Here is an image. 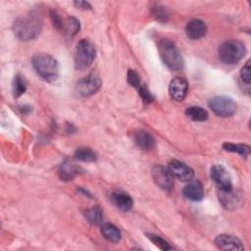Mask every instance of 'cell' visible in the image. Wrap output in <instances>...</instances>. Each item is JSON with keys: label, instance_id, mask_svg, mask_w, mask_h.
<instances>
[{"label": "cell", "instance_id": "obj_4", "mask_svg": "<svg viewBox=\"0 0 251 251\" xmlns=\"http://www.w3.org/2000/svg\"><path fill=\"white\" fill-rule=\"evenodd\" d=\"M245 45L238 40L224 42L219 48V57L222 62L229 65L237 64L245 55Z\"/></svg>", "mask_w": 251, "mask_h": 251}, {"label": "cell", "instance_id": "obj_14", "mask_svg": "<svg viewBox=\"0 0 251 251\" xmlns=\"http://www.w3.org/2000/svg\"><path fill=\"white\" fill-rule=\"evenodd\" d=\"M183 196L191 201H201L204 198V189L198 180L190 181L182 190Z\"/></svg>", "mask_w": 251, "mask_h": 251}, {"label": "cell", "instance_id": "obj_10", "mask_svg": "<svg viewBox=\"0 0 251 251\" xmlns=\"http://www.w3.org/2000/svg\"><path fill=\"white\" fill-rule=\"evenodd\" d=\"M169 171L173 176L181 181H190L194 176V172L190 167L176 160H173L169 163Z\"/></svg>", "mask_w": 251, "mask_h": 251}, {"label": "cell", "instance_id": "obj_12", "mask_svg": "<svg viewBox=\"0 0 251 251\" xmlns=\"http://www.w3.org/2000/svg\"><path fill=\"white\" fill-rule=\"evenodd\" d=\"M215 244L222 250H243L242 242L230 234H220L215 238Z\"/></svg>", "mask_w": 251, "mask_h": 251}, {"label": "cell", "instance_id": "obj_18", "mask_svg": "<svg viewBox=\"0 0 251 251\" xmlns=\"http://www.w3.org/2000/svg\"><path fill=\"white\" fill-rule=\"evenodd\" d=\"M101 233L102 235L108 240V241H111V242H119L122 238V234H121V231L118 229L117 226H115L114 225L110 224V223H106V224H103L101 225Z\"/></svg>", "mask_w": 251, "mask_h": 251}, {"label": "cell", "instance_id": "obj_3", "mask_svg": "<svg viewBox=\"0 0 251 251\" xmlns=\"http://www.w3.org/2000/svg\"><path fill=\"white\" fill-rule=\"evenodd\" d=\"M158 49L162 61L170 70L177 72L183 68L182 56L173 41L168 38L162 39Z\"/></svg>", "mask_w": 251, "mask_h": 251}, {"label": "cell", "instance_id": "obj_19", "mask_svg": "<svg viewBox=\"0 0 251 251\" xmlns=\"http://www.w3.org/2000/svg\"><path fill=\"white\" fill-rule=\"evenodd\" d=\"M79 28H80L79 21L75 17H69L63 21V25L61 30H63V32L68 37H73L79 31Z\"/></svg>", "mask_w": 251, "mask_h": 251}, {"label": "cell", "instance_id": "obj_8", "mask_svg": "<svg viewBox=\"0 0 251 251\" xmlns=\"http://www.w3.org/2000/svg\"><path fill=\"white\" fill-rule=\"evenodd\" d=\"M151 174L155 183L161 189L165 191L172 190L174 186V176L170 173L169 169H166L161 165H156L153 167Z\"/></svg>", "mask_w": 251, "mask_h": 251}, {"label": "cell", "instance_id": "obj_27", "mask_svg": "<svg viewBox=\"0 0 251 251\" xmlns=\"http://www.w3.org/2000/svg\"><path fill=\"white\" fill-rule=\"evenodd\" d=\"M152 14L158 21H161V22H166L169 18V13L166 7H164L161 4H155L152 7Z\"/></svg>", "mask_w": 251, "mask_h": 251}, {"label": "cell", "instance_id": "obj_26", "mask_svg": "<svg viewBox=\"0 0 251 251\" xmlns=\"http://www.w3.org/2000/svg\"><path fill=\"white\" fill-rule=\"evenodd\" d=\"M146 236L149 238V240L156 245L157 247H159L162 250H172L173 247L165 240L163 239L161 236L157 235V234H153V233H146Z\"/></svg>", "mask_w": 251, "mask_h": 251}, {"label": "cell", "instance_id": "obj_13", "mask_svg": "<svg viewBox=\"0 0 251 251\" xmlns=\"http://www.w3.org/2000/svg\"><path fill=\"white\" fill-rule=\"evenodd\" d=\"M207 32L206 24L198 19L191 20L185 26V33L188 38L196 40L202 38Z\"/></svg>", "mask_w": 251, "mask_h": 251}, {"label": "cell", "instance_id": "obj_1", "mask_svg": "<svg viewBox=\"0 0 251 251\" xmlns=\"http://www.w3.org/2000/svg\"><path fill=\"white\" fill-rule=\"evenodd\" d=\"M41 28L42 21L38 15L33 13L19 17L13 25L15 35L23 41H29L36 38Z\"/></svg>", "mask_w": 251, "mask_h": 251}, {"label": "cell", "instance_id": "obj_15", "mask_svg": "<svg viewBox=\"0 0 251 251\" xmlns=\"http://www.w3.org/2000/svg\"><path fill=\"white\" fill-rule=\"evenodd\" d=\"M79 167H77L75 164L70 161H64L58 169V175L62 180L69 181L79 174Z\"/></svg>", "mask_w": 251, "mask_h": 251}, {"label": "cell", "instance_id": "obj_16", "mask_svg": "<svg viewBox=\"0 0 251 251\" xmlns=\"http://www.w3.org/2000/svg\"><path fill=\"white\" fill-rule=\"evenodd\" d=\"M113 203L122 211H129L132 207L133 201L131 199V197L123 191H116L112 194L111 196Z\"/></svg>", "mask_w": 251, "mask_h": 251}, {"label": "cell", "instance_id": "obj_24", "mask_svg": "<svg viewBox=\"0 0 251 251\" xmlns=\"http://www.w3.org/2000/svg\"><path fill=\"white\" fill-rule=\"evenodd\" d=\"M26 89V82L22 75H17L13 81V95L15 98L20 97Z\"/></svg>", "mask_w": 251, "mask_h": 251}, {"label": "cell", "instance_id": "obj_2", "mask_svg": "<svg viewBox=\"0 0 251 251\" xmlns=\"http://www.w3.org/2000/svg\"><path fill=\"white\" fill-rule=\"evenodd\" d=\"M32 67L36 74L46 81L56 80L59 75L58 61L46 53L36 54L31 61Z\"/></svg>", "mask_w": 251, "mask_h": 251}, {"label": "cell", "instance_id": "obj_6", "mask_svg": "<svg viewBox=\"0 0 251 251\" xmlns=\"http://www.w3.org/2000/svg\"><path fill=\"white\" fill-rule=\"evenodd\" d=\"M209 108L220 117H230L236 112L235 102L227 96H215L208 102Z\"/></svg>", "mask_w": 251, "mask_h": 251}, {"label": "cell", "instance_id": "obj_21", "mask_svg": "<svg viewBox=\"0 0 251 251\" xmlns=\"http://www.w3.org/2000/svg\"><path fill=\"white\" fill-rule=\"evenodd\" d=\"M83 214L86 220L92 225H100L103 221V213L99 207H91L86 209Z\"/></svg>", "mask_w": 251, "mask_h": 251}, {"label": "cell", "instance_id": "obj_20", "mask_svg": "<svg viewBox=\"0 0 251 251\" xmlns=\"http://www.w3.org/2000/svg\"><path fill=\"white\" fill-rule=\"evenodd\" d=\"M185 115L194 122H204L208 119V112L205 109L197 106L187 108Z\"/></svg>", "mask_w": 251, "mask_h": 251}, {"label": "cell", "instance_id": "obj_17", "mask_svg": "<svg viewBox=\"0 0 251 251\" xmlns=\"http://www.w3.org/2000/svg\"><path fill=\"white\" fill-rule=\"evenodd\" d=\"M134 141L136 145L143 150H150L155 146L154 137L146 130H138L134 133Z\"/></svg>", "mask_w": 251, "mask_h": 251}, {"label": "cell", "instance_id": "obj_31", "mask_svg": "<svg viewBox=\"0 0 251 251\" xmlns=\"http://www.w3.org/2000/svg\"><path fill=\"white\" fill-rule=\"evenodd\" d=\"M74 4L81 10H90L91 9V5L86 1H75Z\"/></svg>", "mask_w": 251, "mask_h": 251}, {"label": "cell", "instance_id": "obj_22", "mask_svg": "<svg viewBox=\"0 0 251 251\" xmlns=\"http://www.w3.org/2000/svg\"><path fill=\"white\" fill-rule=\"evenodd\" d=\"M75 158L82 162H95L97 159V155L92 149L87 147H81L75 152Z\"/></svg>", "mask_w": 251, "mask_h": 251}, {"label": "cell", "instance_id": "obj_30", "mask_svg": "<svg viewBox=\"0 0 251 251\" xmlns=\"http://www.w3.org/2000/svg\"><path fill=\"white\" fill-rule=\"evenodd\" d=\"M250 71H251V65H250V61L248 60L245 65L242 67L241 71H240V75L242 80L246 83L249 84L250 83Z\"/></svg>", "mask_w": 251, "mask_h": 251}, {"label": "cell", "instance_id": "obj_7", "mask_svg": "<svg viewBox=\"0 0 251 251\" xmlns=\"http://www.w3.org/2000/svg\"><path fill=\"white\" fill-rule=\"evenodd\" d=\"M102 81L99 76L95 75H88L76 82L75 92L81 97L91 96L96 93L101 87Z\"/></svg>", "mask_w": 251, "mask_h": 251}, {"label": "cell", "instance_id": "obj_11", "mask_svg": "<svg viewBox=\"0 0 251 251\" xmlns=\"http://www.w3.org/2000/svg\"><path fill=\"white\" fill-rule=\"evenodd\" d=\"M188 83L182 77L174 78L169 85V93L176 101H182L187 93Z\"/></svg>", "mask_w": 251, "mask_h": 251}, {"label": "cell", "instance_id": "obj_23", "mask_svg": "<svg viewBox=\"0 0 251 251\" xmlns=\"http://www.w3.org/2000/svg\"><path fill=\"white\" fill-rule=\"evenodd\" d=\"M223 148L228 152L238 153L243 157H247L250 153V146L245 144H234V143H224Z\"/></svg>", "mask_w": 251, "mask_h": 251}, {"label": "cell", "instance_id": "obj_29", "mask_svg": "<svg viewBox=\"0 0 251 251\" xmlns=\"http://www.w3.org/2000/svg\"><path fill=\"white\" fill-rule=\"evenodd\" d=\"M139 92V95L141 97V99L143 100V102L145 104H149L154 100V96L152 95V93L148 90V88L146 87V85L141 84V86L137 89Z\"/></svg>", "mask_w": 251, "mask_h": 251}, {"label": "cell", "instance_id": "obj_9", "mask_svg": "<svg viewBox=\"0 0 251 251\" xmlns=\"http://www.w3.org/2000/svg\"><path fill=\"white\" fill-rule=\"evenodd\" d=\"M211 178L217 184L220 190H231V177L226 169L222 165H214L210 171Z\"/></svg>", "mask_w": 251, "mask_h": 251}, {"label": "cell", "instance_id": "obj_28", "mask_svg": "<svg viewBox=\"0 0 251 251\" xmlns=\"http://www.w3.org/2000/svg\"><path fill=\"white\" fill-rule=\"evenodd\" d=\"M127 82L134 88L138 89L141 86V81H140V77L138 75V74L134 71V70H128L127 72Z\"/></svg>", "mask_w": 251, "mask_h": 251}, {"label": "cell", "instance_id": "obj_25", "mask_svg": "<svg viewBox=\"0 0 251 251\" xmlns=\"http://www.w3.org/2000/svg\"><path fill=\"white\" fill-rule=\"evenodd\" d=\"M221 202L224 206L226 208H229L231 205L233 206L236 203V197H234V194H232L231 190H220V196H219Z\"/></svg>", "mask_w": 251, "mask_h": 251}, {"label": "cell", "instance_id": "obj_5", "mask_svg": "<svg viewBox=\"0 0 251 251\" xmlns=\"http://www.w3.org/2000/svg\"><path fill=\"white\" fill-rule=\"evenodd\" d=\"M96 49L94 45L87 39L80 40L75 53V67L76 70L87 69L95 59Z\"/></svg>", "mask_w": 251, "mask_h": 251}]
</instances>
